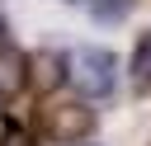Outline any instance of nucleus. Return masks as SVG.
<instances>
[{
  "mask_svg": "<svg viewBox=\"0 0 151 146\" xmlns=\"http://www.w3.org/2000/svg\"><path fill=\"white\" fill-rule=\"evenodd\" d=\"M127 80H132V94H151V33L137 38V47H132V66H127Z\"/></svg>",
  "mask_w": 151,
  "mask_h": 146,
  "instance_id": "obj_5",
  "label": "nucleus"
},
{
  "mask_svg": "<svg viewBox=\"0 0 151 146\" xmlns=\"http://www.w3.org/2000/svg\"><path fill=\"white\" fill-rule=\"evenodd\" d=\"M28 85H33L38 94L61 89V85H66V52H57V47L33 52V57H28Z\"/></svg>",
  "mask_w": 151,
  "mask_h": 146,
  "instance_id": "obj_3",
  "label": "nucleus"
},
{
  "mask_svg": "<svg viewBox=\"0 0 151 146\" xmlns=\"http://www.w3.org/2000/svg\"><path fill=\"white\" fill-rule=\"evenodd\" d=\"M24 85H28V57H24L19 47L5 42V47H0V104L14 99Z\"/></svg>",
  "mask_w": 151,
  "mask_h": 146,
  "instance_id": "obj_4",
  "label": "nucleus"
},
{
  "mask_svg": "<svg viewBox=\"0 0 151 146\" xmlns=\"http://www.w3.org/2000/svg\"><path fill=\"white\" fill-rule=\"evenodd\" d=\"M42 127L57 141H80V137L94 132V108H85V104H52Z\"/></svg>",
  "mask_w": 151,
  "mask_h": 146,
  "instance_id": "obj_2",
  "label": "nucleus"
},
{
  "mask_svg": "<svg viewBox=\"0 0 151 146\" xmlns=\"http://www.w3.org/2000/svg\"><path fill=\"white\" fill-rule=\"evenodd\" d=\"M0 146H38V141H33V132L24 122H5L0 127Z\"/></svg>",
  "mask_w": 151,
  "mask_h": 146,
  "instance_id": "obj_7",
  "label": "nucleus"
},
{
  "mask_svg": "<svg viewBox=\"0 0 151 146\" xmlns=\"http://www.w3.org/2000/svg\"><path fill=\"white\" fill-rule=\"evenodd\" d=\"M90 5V14L99 19V24H113V19H123L127 9H132V0H85Z\"/></svg>",
  "mask_w": 151,
  "mask_h": 146,
  "instance_id": "obj_6",
  "label": "nucleus"
},
{
  "mask_svg": "<svg viewBox=\"0 0 151 146\" xmlns=\"http://www.w3.org/2000/svg\"><path fill=\"white\" fill-rule=\"evenodd\" d=\"M0 47H5V19H0Z\"/></svg>",
  "mask_w": 151,
  "mask_h": 146,
  "instance_id": "obj_8",
  "label": "nucleus"
},
{
  "mask_svg": "<svg viewBox=\"0 0 151 146\" xmlns=\"http://www.w3.org/2000/svg\"><path fill=\"white\" fill-rule=\"evenodd\" d=\"M113 80H118L113 52H104V47H76V52H66V85H76V94L104 99V94H113Z\"/></svg>",
  "mask_w": 151,
  "mask_h": 146,
  "instance_id": "obj_1",
  "label": "nucleus"
},
{
  "mask_svg": "<svg viewBox=\"0 0 151 146\" xmlns=\"http://www.w3.org/2000/svg\"><path fill=\"white\" fill-rule=\"evenodd\" d=\"M80 5H85V0H80Z\"/></svg>",
  "mask_w": 151,
  "mask_h": 146,
  "instance_id": "obj_9",
  "label": "nucleus"
}]
</instances>
